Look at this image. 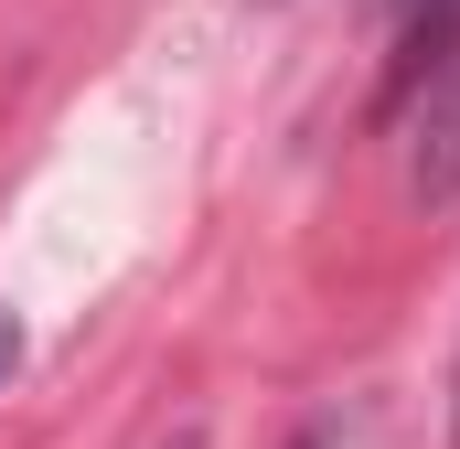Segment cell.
Listing matches in <instances>:
<instances>
[{
	"label": "cell",
	"instance_id": "3",
	"mask_svg": "<svg viewBox=\"0 0 460 449\" xmlns=\"http://www.w3.org/2000/svg\"><path fill=\"white\" fill-rule=\"evenodd\" d=\"M11 364H22V321L0 311V374H11Z\"/></svg>",
	"mask_w": 460,
	"mask_h": 449
},
{
	"label": "cell",
	"instance_id": "1",
	"mask_svg": "<svg viewBox=\"0 0 460 449\" xmlns=\"http://www.w3.org/2000/svg\"><path fill=\"white\" fill-rule=\"evenodd\" d=\"M396 139H407V193L450 204L460 193V11H439L396 54Z\"/></svg>",
	"mask_w": 460,
	"mask_h": 449
},
{
	"label": "cell",
	"instance_id": "5",
	"mask_svg": "<svg viewBox=\"0 0 460 449\" xmlns=\"http://www.w3.org/2000/svg\"><path fill=\"white\" fill-rule=\"evenodd\" d=\"M407 11H418V0H396V22H407Z\"/></svg>",
	"mask_w": 460,
	"mask_h": 449
},
{
	"label": "cell",
	"instance_id": "2",
	"mask_svg": "<svg viewBox=\"0 0 460 449\" xmlns=\"http://www.w3.org/2000/svg\"><path fill=\"white\" fill-rule=\"evenodd\" d=\"M289 449H343V418H311V428H300Z\"/></svg>",
	"mask_w": 460,
	"mask_h": 449
},
{
	"label": "cell",
	"instance_id": "4",
	"mask_svg": "<svg viewBox=\"0 0 460 449\" xmlns=\"http://www.w3.org/2000/svg\"><path fill=\"white\" fill-rule=\"evenodd\" d=\"M172 449H204V439H193V428H182V439H172Z\"/></svg>",
	"mask_w": 460,
	"mask_h": 449
}]
</instances>
